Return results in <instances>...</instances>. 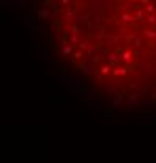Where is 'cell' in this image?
Segmentation results:
<instances>
[{"label": "cell", "mask_w": 156, "mask_h": 163, "mask_svg": "<svg viewBox=\"0 0 156 163\" xmlns=\"http://www.w3.org/2000/svg\"><path fill=\"white\" fill-rule=\"evenodd\" d=\"M38 17H40V19H48L49 17V13L46 10H40V11H38Z\"/></svg>", "instance_id": "1"}, {"label": "cell", "mask_w": 156, "mask_h": 163, "mask_svg": "<svg viewBox=\"0 0 156 163\" xmlns=\"http://www.w3.org/2000/svg\"><path fill=\"white\" fill-rule=\"evenodd\" d=\"M123 60H125V61H131V60H132V53L126 52V53L123 55Z\"/></svg>", "instance_id": "2"}, {"label": "cell", "mask_w": 156, "mask_h": 163, "mask_svg": "<svg viewBox=\"0 0 156 163\" xmlns=\"http://www.w3.org/2000/svg\"><path fill=\"white\" fill-rule=\"evenodd\" d=\"M153 22H156V16H150L147 19V24H153Z\"/></svg>", "instance_id": "3"}, {"label": "cell", "mask_w": 156, "mask_h": 163, "mask_svg": "<svg viewBox=\"0 0 156 163\" xmlns=\"http://www.w3.org/2000/svg\"><path fill=\"white\" fill-rule=\"evenodd\" d=\"M71 47H68V46H65V47H63V53H66V55H68V53H71Z\"/></svg>", "instance_id": "4"}, {"label": "cell", "mask_w": 156, "mask_h": 163, "mask_svg": "<svg viewBox=\"0 0 156 163\" xmlns=\"http://www.w3.org/2000/svg\"><path fill=\"white\" fill-rule=\"evenodd\" d=\"M145 36H148V38H156V33H153V32H145Z\"/></svg>", "instance_id": "5"}, {"label": "cell", "mask_w": 156, "mask_h": 163, "mask_svg": "<svg viewBox=\"0 0 156 163\" xmlns=\"http://www.w3.org/2000/svg\"><path fill=\"white\" fill-rule=\"evenodd\" d=\"M87 44H88V42H87V41H84V42H80V44H79V49H80V50H84L85 47H87Z\"/></svg>", "instance_id": "6"}, {"label": "cell", "mask_w": 156, "mask_h": 163, "mask_svg": "<svg viewBox=\"0 0 156 163\" xmlns=\"http://www.w3.org/2000/svg\"><path fill=\"white\" fill-rule=\"evenodd\" d=\"M109 71H111V66H109V64H107V66H104V68H103V72H104V74H106V72H109Z\"/></svg>", "instance_id": "7"}, {"label": "cell", "mask_w": 156, "mask_h": 163, "mask_svg": "<svg viewBox=\"0 0 156 163\" xmlns=\"http://www.w3.org/2000/svg\"><path fill=\"white\" fill-rule=\"evenodd\" d=\"M148 11H150V13H151V11H155V5H148V8H147Z\"/></svg>", "instance_id": "8"}, {"label": "cell", "mask_w": 156, "mask_h": 163, "mask_svg": "<svg viewBox=\"0 0 156 163\" xmlns=\"http://www.w3.org/2000/svg\"><path fill=\"white\" fill-rule=\"evenodd\" d=\"M109 61H117V58H115V55H109Z\"/></svg>", "instance_id": "9"}, {"label": "cell", "mask_w": 156, "mask_h": 163, "mask_svg": "<svg viewBox=\"0 0 156 163\" xmlns=\"http://www.w3.org/2000/svg\"><path fill=\"white\" fill-rule=\"evenodd\" d=\"M62 2H63V3H68V2H69V0H62Z\"/></svg>", "instance_id": "10"}]
</instances>
